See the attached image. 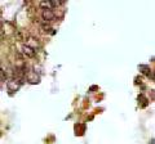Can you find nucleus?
Here are the masks:
<instances>
[{
    "label": "nucleus",
    "instance_id": "7",
    "mask_svg": "<svg viewBox=\"0 0 155 144\" xmlns=\"http://www.w3.org/2000/svg\"><path fill=\"white\" fill-rule=\"evenodd\" d=\"M51 30H53L52 27H49V26H43V31L44 32H49V33H54L53 31H51Z\"/></svg>",
    "mask_w": 155,
    "mask_h": 144
},
{
    "label": "nucleus",
    "instance_id": "5",
    "mask_svg": "<svg viewBox=\"0 0 155 144\" xmlns=\"http://www.w3.org/2000/svg\"><path fill=\"white\" fill-rule=\"evenodd\" d=\"M138 68L141 70V72L143 75H146V76H150V68L147 66H143V64H141V66H138Z\"/></svg>",
    "mask_w": 155,
    "mask_h": 144
},
{
    "label": "nucleus",
    "instance_id": "8",
    "mask_svg": "<svg viewBox=\"0 0 155 144\" xmlns=\"http://www.w3.org/2000/svg\"><path fill=\"white\" fill-rule=\"evenodd\" d=\"M5 80V75H4V70L2 68V81Z\"/></svg>",
    "mask_w": 155,
    "mask_h": 144
},
{
    "label": "nucleus",
    "instance_id": "2",
    "mask_svg": "<svg viewBox=\"0 0 155 144\" xmlns=\"http://www.w3.org/2000/svg\"><path fill=\"white\" fill-rule=\"evenodd\" d=\"M41 18L45 22H52L56 18V12H53L52 9H43L41 11Z\"/></svg>",
    "mask_w": 155,
    "mask_h": 144
},
{
    "label": "nucleus",
    "instance_id": "1",
    "mask_svg": "<svg viewBox=\"0 0 155 144\" xmlns=\"http://www.w3.org/2000/svg\"><path fill=\"white\" fill-rule=\"evenodd\" d=\"M21 85H22V81L19 79H12V80H9L7 83V89L11 93H16V92H18V90H19Z\"/></svg>",
    "mask_w": 155,
    "mask_h": 144
},
{
    "label": "nucleus",
    "instance_id": "4",
    "mask_svg": "<svg viewBox=\"0 0 155 144\" xmlns=\"http://www.w3.org/2000/svg\"><path fill=\"white\" fill-rule=\"evenodd\" d=\"M35 52L36 50H34L31 46H28L27 44H25V45H22V53L25 55H27V57H34L35 55Z\"/></svg>",
    "mask_w": 155,
    "mask_h": 144
},
{
    "label": "nucleus",
    "instance_id": "6",
    "mask_svg": "<svg viewBox=\"0 0 155 144\" xmlns=\"http://www.w3.org/2000/svg\"><path fill=\"white\" fill-rule=\"evenodd\" d=\"M35 39H28V41H27V45L28 46H31L34 50H36V48L39 46V44H38V41H34Z\"/></svg>",
    "mask_w": 155,
    "mask_h": 144
},
{
    "label": "nucleus",
    "instance_id": "3",
    "mask_svg": "<svg viewBox=\"0 0 155 144\" xmlns=\"http://www.w3.org/2000/svg\"><path fill=\"white\" fill-rule=\"evenodd\" d=\"M26 79L30 84H39L40 83V77H39V75L36 74V71H27Z\"/></svg>",
    "mask_w": 155,
    "mask_h": 144
}]
</instances>
